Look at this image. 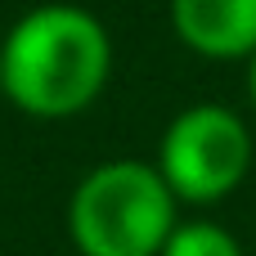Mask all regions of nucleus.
Wrapping results in <instances>:
<instances>
[{
	"label": "nucleus",
	"mask_w": 256,
	"mask_h": 256,
	"mask_svg": "<svg viewBox=\"0 0 256 256\" xmlns=\"http://www.w3.org/2000/svg\"><path fill=\"white\" fill-rule=\"evenodd\" d=\"M4 99L36 122L86 112L112 76V36L81 4H36L4 32Z\"/></svg>",
	"instance_id": "f257e3e1"
},
{
	"label": "nucleus",
	"mask_w": 256,
	"mask_h": 256,
	"mask_svg": "<svg viewBox=\"0 0 256 256\" xmlns=\"http://www.w3.org/2000/svg\"><path fill=\"white\" fill-rule=\"evenodd\" d=\"M180 198L158 162L112 158L90 166L68 198V234L81 256H162Z\"/></svg>",
	"instance_id": "f03ea898"
},
{
	"label": "nucleus",
	"mask_w": 256,
	"mask_h": 256,
	"mask_svg": "<svg viewBox=\"0 0 256 256\" xmlns=\"http://www.w3.org/2000/svg\"><path fill=\"white\" fill-rule=\"evenodd\" d=\"M252 126L225 104H189L176 112L158 144V171L189 207L225 202L252 176Z\"/></svg>",
	"instance_id": "7ed1b4c3"
},
{
	"label": "nucleus",
	"mask_w": 256,
	"mask_h": 256,
	"mask_svg": "<svg viewBox=\"0 0 256 256\" xmlns=\"http://www.w3.org/2000/svg\"><path fill=\"white\" fill-rule=\"evenodd\" d=\"M171 32L184 50L234 63L256 54V0H171Z\"/></svg>",
	"instance_id": "20e7f679"
},
{
	"label": "nucleus",
	"mask_w": 256,
	"mask_h": 256,
	"mask_svg": "<svg viewBox=\"0 0 256 256\" xmlns=\"http://www.w3.org/2000/svg\"><path fill=\"white\" fill-rule=\"evenodd\" d=\"M162 256H243L238 238L216 220H180L166 238Z\"/></svg>",
	"instance_id": "39448f33"
},
{
	"label": "nucleus",
	"mask_w": 256,
	"mask_h": 256,
	"mask_svg": "<svg viewBox=\"0 0 256 256\" xmlns=\"http://www.w3.org/2000/svg\"><path fill=\"white\" fill-rule=\"evenodd\" d=\"M248 99H252V108H256V54L248 58Z\"/></svg>",
	"instance_id": "423d86ee"
},
{
	"label": "nucleus",
	"mask_w": 256,
	"mask_h": 256,
	"mask_svg": "<svg viewBox=\"0 0 256 256\" xmlns=\"http://www.w3.org/2000/svg\"><path fill=\"white\" fill-rule=\"evenodd\" d=\"M0 94H4V45H0Z\"/></svg>",
	"instance_id": "0eeeda50"
}]
</instances>
